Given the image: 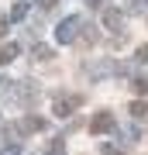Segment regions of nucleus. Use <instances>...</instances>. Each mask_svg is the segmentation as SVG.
<instances>
[{
  "instance_id": "obj_1",
  "label": "nucleus",
  "mask_w": 148,
  "mask_h": 155,
  "mask_svg": "<svg viewBox=\"0 0 148 155\" xmlns=\"http://www.w3.org/2000/svg\"><path fill=\"white\" fill-rule=\"evenodd\" d=\"M76 28H79V17H66V21L59 24V35H55V38H59L62 45L76 41Z\"/></svg>"
},
{
  "instance_id": "obj_2",
  "label": "nucleus",
  "mask_w": 148,
  "mask_h": 155,
  "mask_svg": "<svg viewBox=\"0 0 148 155\" xmlns=\"http://www.w3.org/2000/svg\"><path fill=\"white\" fill-rule=\"evenodd\" d=\"M79 104H83V97H59V100H55V107H52V110H55V117H69V114L76 110Z\"/></svg>"
},
{
  "instance_id": "obj_3",
  "label": "nucleus",
  "mask_w": 148,
  "mask_h": 155,
  "mask_svg": "<svg viewBox=\"0 0 148 155\" xmlns=\"http://www.w3.org/2000/svg\"><path fill=\"white\" fill-rule=\"evenodd\" d=\"M110 127H114V117H110L107 110H100L93 121H90V131H93V134H107Z\"/></svg>"
},
{
  "instance_id": "obj_4",
  "label": "nucleus",
  "mask_w": 148,
  "mask_h": 155,
  "mask_svg": "<svg viewBox=\"0 0 148 155\" xmlns=\"http://www.w3.org/2000/svg\"><path fill=\"white\" fill-rule=\"evenodd\" d=\"M17 134H31V131H45V121L41 117H21V124L14 127Z\"/></svg>"
},
{
  "instance_id": "obj_5",
  "label": "nucleus",
  "mask_w": 148,
  "mask_h": 155,
  "mask_svg": "<svg viewBox=\"0 0 148 155\" xmlns=\"http://www.w3.org/2000/svg\"><path fill=\"white\" fill-rule=\"evenodd\" d=\"M104 24H107L110 31H121V28H124V14L117 11V7H107V14H104Z\"/></svg>"
},
{
  "instance_id": "obj_6",
  "label": "nucleus",
  "mask_w": 148,
  "mask_h": 155,
  "mask_svg": "<svg viewBox=\"0 0 148 155\" xmlns=\"http://www.w3.org/2000/svg\"><path fill=\"white\" fill-rule=\"evenodd\" d=\"M14 59H17V45H11V41L0 45V62L7 66V62H14Z\"/></svg>"
},
{
  "instance_id": "obj_7",
  "label": "nucleus",
  "mask_w": 148,
  "mask_h": 155,
  "mask_svg": "<svg viewBox=\"0 0 148 155\" xmlns=\"http://www.w3.org/2000/svg\"><path fill=\"white\" fill-rule=\"evenodd\" d=\"M35 59L45 62V59H55V55H52V48H48V45H35Z\"/></svg>"
},
{
  "instance_id": "obj_8",
  "label": "nucleus",
  "mask_w": 148,
  "mask_h": 155,
  "mask_svg": "<svg viewBox=\"0 0 148 155\" xmlns=\"http://www.w3.org/2000/svg\"><path fill=\"white\" fill-rule=\"evenodd\" d=\"M93 41H97V28L86 24V28H83V45H93Z\"/></svg>"
},
{
  "instance_id": "obj_9",
  "label": "nucleus",
  "mask_w": 148,
  "mask_h": 155,
  "mask_svg": "<svg viewBox=\"0 0 148 155\" xmlns=\"http://www.w3.org/2000/svg\"><path fill=\"white\" fill-rule=\"evenodd\" d=\"M145 114H148V104H145V100L131 104V117H145Z\"/></svg>"
},
{
  "instance_id": "obj_10",
  "label": "nucleus",
  "mask_w": 148,
  "mask_h": 155,
  "mask_svg": "<svg viewBox=\"0 0 148 155\" xmlns=\"http://www.w3.org/2000/svg\"><path fill=\"white\" fill-rule=\"evenodd\" d=\"M28 14V4H17L14 7V11H11V21H21V17Z\"/></svg>"
},
{
  "instance_id": "obj_11",
  "label": "nucleus",
  "mask_w": 148,
  "mask_h": 155,
  "mask_svg": "<svg viewBox=\"0 0 148 155\" xmlns=\"http://www.w3.org/2000/svg\"><path fill=\"white\" fill-rule=\"evenodd\" d=\"M45 155H62V141H59V138H55V141L48 145V148H45Z\"/></svg>"
},
{
  "instance_id": "obj_12",
  "label": "nucleus",
  "mask_w": 148,
  "mask_h": 155,
  "mask_svg": "<svg viewBox=\"0 0 148 155\" xmlns=\"http://www.w3.org/2000/svg\"><path fill=\"white\" fill-rule=\"evenodd\" d=\"M134 90H138L141 97H148V79H134Z\"/></svg>"
},
{
  "instance_id": "obj_13",
  "label": "nucleus",
  "mask_w": 148,
  "mask_h": 155,
  "mask_svg": "<svg viewBox=\"0 0 148 155\" xmlns=\"http://www.w3.org/2000/svg\"><path fill=\"white\" fill-rule=\"evenodd\" d=\"M134 55H138V62H148V45H141V48H138Z\"/></svg>"
},
{
  "instance_id": "obj_14",
  "label": "nucleus",
  "mask_w": 148,
  "mask_h": 155,
  "mask_svg": "<svg viewBox=\"0 0 148 155\" xmlns=\"http://www.w3.org/2000/svg\"><path fill=\"white\" fill-rule=\"evenodd\" d=\"M55 4H59V0H41V7H45V11H52Z\"/></svg>"
},
{
  "instance_id": "obj_15",
  "label": "nucleus",
  "mask_w": 148,
  "mask_h": 155,
  "mask_svg": "<svg viewBox=\"0 0 148 155\" xmlns=\"http://www.w3.org/2000/svg\"><path fill=\"white\" fill-rule=\"evenodd\" d=\"M110 0H90V7H107Z\"/></svg>"
},
{
  "instance_id": "obj_16",
  "label": "nucleus",
  "mask_w": 148,
  "mask_h": 155,
  "mask_svg": "<svg viewBox=\"0 0 148 155\" xmlns=\"http://www.w3.org/2000/svg\"><path fill=\"white\" fill-rule=\"evenodd\" d=\"M0 155H17V145H11V148H7V152H0Z\"/></svg>"
},
{
  "instance_id": "obj_17",
  "label": "nucleus",
  "mask_w": 148,
  "mask_h": 155,
  "mask_svg": "<svg viewBox=\"0 0 148 155\" xmlns=\"http://www.w3.org/2000/svg\"><path fill=\"white\" fill-rule=\"evenodd\" d=\"M4 35H7V21H0V38H4Z\"/></svg>"
}]
</instances>
